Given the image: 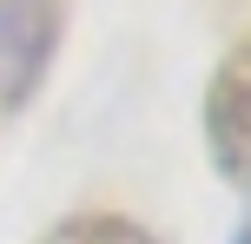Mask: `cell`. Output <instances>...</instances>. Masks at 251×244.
<instances>
[{
  "label": "cell",
  "instance_id": "cell-1",
  "mask_svg": "<svg viewBox=\"0 0 251 244\" xmlns=\"http://www.w3.org/2000/svg\"><path fill=\"white\" fill-rule=\"evenodd\" d=\"M205 145L231 185H251V33L218 60L205 86Z\"/></svg>",
  "mask_w": 251,
  "mask_h": 244
},
{
  "label": "cell",
  "instance_id": "cell-2",
  "mask_svg": "<svg viewBox=\"0 0 251 244\" xmlns=\"http://www.w3.org/2000/svg\"><path fill=\"white\" fill-rule=\"evenodd\" d=\"M60 40V0H0V99L20 106Z\"/></svg>",
  "mask_w": 251,
  "mask_h": 244
},
{
  "label": "cell",
  "instance_id": "cell-3",
  "mask_svg": "<svg viewBox=\"0 0 251 244\" xmlns=\"http://www.w3.org/2000/svg\"><path fill=\"white\" fill-rule=\"evenodd\" d=\"M40 244H152L139 224H126V218H66V224H53Z\"/></svg>",
  "mask_w": 251,
  "mask_h": 244
},
{
  "label": "cell",
  "instance_id": "cell-4",
  "mask_svg": "<svg viewBox=\"0 0 251 244\" xmlns=\"http://www.w3.org/2000/svg\"><path fill=\"white\" fill-rule=\"evenodd\" d=\"M238 244H251V224H245V231H238Z\"/></svg>",
  "mask_w": 251,
  "mask_h": 244
}]
</instances>
